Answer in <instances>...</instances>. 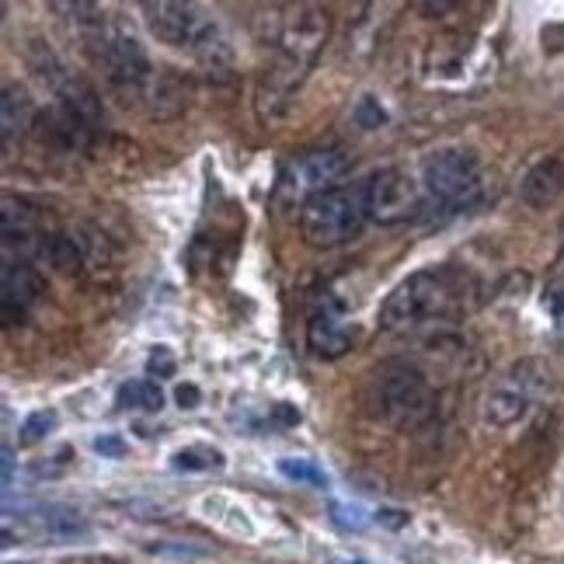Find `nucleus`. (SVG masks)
<instances>
[{
	"label": "nucleus",
	"mask_w": 564,
	"mask_h": 564,
	"mask_svg": "<svg viewBox=\"0 0 564 564\" xmlns=\"http://www.w3.org/2000/svg\"><path fill=\"white\" fill-rule=\"evenodd\" d=\"M324 39H328V14L321 8H293L286 14L275 39V63L258 88V116L275 119L286 112L300 80L314 67Z\"/></svg>",
	"instance_id": "1"
},
{
	"label": "nucleus",
	"mask_w": 564,
	"mask_h": 564,
	"mask_svg": "<svg viewBox=\"0 0 564 564\" xmlns=\"http://www.w3.org/2000/svg\"><path fill=\"white\" fill-rule=\"evenodd\" d=\"M464 275L457 269H425L408 275L401 286L383 300L380 328L387 332H411L422 324L443 321L464 307L470 290H464Z\"/></svg>",
	"instance_id": "2"
},
{
	"label": "nucleus",
	"mask_w": 564,
	"mask_h": 564,
	"mask_svg": "<svg viewBox=\"0 0 564 564\" xmlns=\"http://www.w3.org/2000/svg\"><path fill=\"white\" fill-rule=\"evenodd\" d=\"M143 18H147V29L154 32L158 42L171 50H185L195 59H203L206 67H230V42L220 32V25L203 14L199 8L192 4H178V0H150L143 4Z\"/></svg>",
	"instance_id": "3"
},
{
	"label": "nucleus",
	"mask_w": 564,
	"mask_h": 564,
	"mask_svg": "<svg viewBox=\"0 0 564 564\" xmlns=\"http://www.w3.org/2000/svg\"><path fill=\"white\" fill-rule=\"evenodd\" d=\"M366 220L370 216H366L362 185H341L300 209V234L311 248H338L352 241Z\"/></svg>",
	"instance_id": "4"
},
{
	"label": "nucleus",
	"mask_w": 564,
	"mask_h": 564,
	"mask_svg": "<svg viewBox=\"0 0 564 564\" xmlns=\"http://www.w3.org/2000/svg\"><path fill=\"white\" fill-rule=\"evenodd\" d=\"M551 387V370L540 359H519L516 366L498 377L481 401V419L491 429H509L523 422L533 404L547 394Z\"/></svg>",
	"instance_id": "5"
},
{
	"label": "nucleus",
	"mask_w": 564,
	"mask_h": 564,
	"mask_svg": "<svg viewBox=\"0 0 564 564\" xmlns=\"http://www.w3.org/2000/svg\"><path fill=\"white\" fill-rule=\"evenodd\" d=\"M422 188L443 206H470L485 188V171L474 150L443 147L422 161Z\"/></svg>",
	"instance_id": "6"
},
{
	"label": "nucleus",
	"mask_w": 564,
	"mask_h": 564,
	"mask_svg": "<svg viewBox=\"0 0 564 564\" xmlns=\"http://www.w3.org/2000/svg\"><path fill=\"white\" fill-rule=\"evenodd\" d=\"M366 216L380 227H398L422 213V178H411L408 167H380L362 182Z\"/></svg>",
	"instance_id": "7"
},
{
	"label": "nucleus",
	"mask_w": 564,
	"mask_h": 564,
	"mask_svg": "<svg viewBox=\"0 0 564 564\" xmlns=\"http://www.w3.org/2000/svg\"><path fill=\"white\" fill-rule=\"evenodd\" d=\"M377 404L387 422L419 429L432 415V387L411 366H387L377 377Z\"/></svg>",
	"instance_id": "8"
},
{
	"label": "nucleus",
	"mask_w": 564,
	"mask_h": 564,
	"mask_svg": "<svg viewBox=\"0 0 564 564\" xmlns=\"http://www.w3.org/2000/svg\"><path fill=\"white\" fill-rule=\"evenodd\" d=\"M345 171H349V161L338 150H307V154H300L286 164L279 192L286 203H296L303 209L317 195L341 188Z\"/></svg>",
	"instance_id": "9"
},
{
	"label": "nucleus",
	"mask_w": 564,
	"mask_h": 564,
	"mask_svg": "<svg viewBox=\"0 0 564 564\" xmlns=\"http://www.w3.org/2000/svg\"><path fill=\"white\" fill-rule=\"evenodd\" d=\"M18 519H21L18 536H35V540H46V544H67V540L88 536L91 530L88 516L70 506H39V509L21 512Z\"/></svg>",
	"instance_id": "10"
},
{
	"label": "nucleus",
	"mask_w": 564,
	"mask_h": 564,
	"mask_svg": "<svg viewBox=\"0 0 564 564\" xmlns=\"http://www.w3.org/2000/svg\"><path fill=\"white\" fill-rule=\"evenodd\" d=\"M307 345L317 359H338L352 349V335L341 324V314L335 311V303H321L307 324Z\"/></svg>",
	"instance_id": "11"
},
{
	"label": "nucleus",
	"mask_w": 564,
	"mask_h": 564,
	"mask_svg": "<svg viewBox=\"0 0 564 564\" xmlns=\"http://www.w3.org/2000/svg\"><path fill=\"white\" fill-rule=\"evenodd\" d=\"M523 203L533 209H547L561 199L564 192V161L557 154L540 158L527 175H523Z\"/></svg>",
	"instance_id": "12"
},
{
	"label": "nucleus",
	"mask_w": 564,
	"mask_h": 564,
	"mask_svg": "<svg viewBox=\"0 0 564 564\" xmlns=\"http://www.w3.org/2000/svg\"><path fill=\"white\" fill-rule=\"evenodd\" d=\"M39 296V275L25 262H8L4 265V290H0V303H4L8 317H21Z\"/></svg>",
	"instance_id": "13"
},
{
	"label": "nucleus",
	"mask_w": 564,
	"mask_h": 564,
	"mask_svg": "<svg viewBox=\"0 0 564 564\" xmlns=\"http://www.w3.org/2000/svg\"><path fill=\"white\" fill-rule=\"evenodd\" d=\"M35 108L32 98L21 91V88H4L0 95V119H4V143H11L18 133H25V126L32 122Z\"/></svg>",
	"instance_id": "14"
},
{
	"label": "nucleus",
	"mask_w": 564,
	"mask_h": 564,
	"mask_svg": "<svg viewBox=\"0 0 564 564\" xmlns=\"http://www.w3.org/2000/svg\"><path fill=\"white\" fill-rule=\"evenodd\" d=\"M119 404L129 411H161L164 394H161L158 380H129L119 387Z\"/></svg>",
	"instance_id": "15"
},
{
	"label": "nucleus",
	"mask_w": 564,
	"mask_h": 564,
	"mask_svg": "<svg viewBox=\"0 0 564 564\" xmlns=\"http://www.w3.org/2000/svg\"><path fill=\"white\" fill-rule=\"evenodd\" d=\"M42 254H50V262L59 272H77L80 269V248L67 234H53L50 241H42Z\"/></svg>",
	"instance_id": "16"
},
{
	"label": "nucleus",
	"mask_w": 564,
	"mask_h": 564,
	"mask_svg": "<svg viewBox=\"0 0 564 564\" xmlns=\"http://www.w3.org/2000/svg\"><path fill=\"white\" fill-rule=\"evenodd\" d=\"M171 464L178 470H213V467H224V453L216 446H185L175 453Z\"/></svg>",
	"instance_id": "17"
},
{
	"label": "nucleus",
	"mask_w": 564,
	"mask_h": 564,
	"mask_svg": "<svg viewBox=\"0 0 564 564\" xmlns=\"http://www.w3.org/2000/svg\"><path fill=\"white\" fill-rule=\"evenodd\" d=\"M56 429V411H32V415L21 422V432H18V443L21 446H35V443H46V436Z\"/></svg>",
	"instance_id": "18"
},
{
	"label": "nucleus",
	"mask_w": 564,
	"mask_h": 564,
	"mask_svg": "<svg viewBox=\"0 0 564 564\" xmlns=\"http://www.w3.org/2000/svg\"><path fill=\"white\" fill-rule=\"evenodd\" d=\"M279 474L290 477V481H296V485H311V488L328 485V477H324L311 460H279Z\"/></svg>",
	"instance_id": "19"
},
{
	"label": "nucleus",
	"mask_w": 564,
	"mask_h": 564,
	"mask_svg": "<svg viewBox=\"0 0 564 564\" xmlns=\"http://www.w3.org/2000/svg\"><path fill=\"white\" fill-rule=\"evenodd\" d=\"M356 122L362 126V129H380L383 122H387V112L380 108V101L377 98H359V105H356Z\"/></svg>",
	"instance_id": "20"
},
{
	"label": "nucleus",
	"mask_w": 564,
	"mask_h": 564,
	"mask_svg": "<svg viewBox=\"0 0 564 564\" xmlns=\"http://www.w3.org/2000/svg\"><path fill=\"white\" fill-rule=\"evenodd\" d=\"M175 370H178V362H175V356H171V349H154L150 352V359H147V373L154 377V380H167V377H175Z\"/></svg>",
	"instance_id": "21"
},
{
	"label": "nucleus",
	"mask_w": 564,
	"mask_h": 564,
	"mask_svg": "<svg viewBox=\"0 0 564 564\" xmlns=\"http://www.w3.org/2000/svg\"><path fill=\"white\" fill-rule=\"evenodd\" d=\"M95 453H101V457H108V460H122L126 453H129V446L119 436H98L95 440Z\"/></svg>",
	"instance_id": "22"
},
{
	"label": "nucleus",
	"mask_w": 564,
	"mask_h": 564,
	"mask_svg": "<svg viewBox=\"0 0 564 564\" xmlns=\"http://www.w3.org/2000/svg\"><path fill=\"white\" fill-rule=\"evenodd\" d=\"M175 401H178V408H199V401H203V394H199V387L195 383H178V390H175Z\"/></svg>",
	"instance_id": "23"
},
{
	"label": "nucleus",
	"mask_w": 564,
	"mask_h": 564,
	"mask_svg": "<svg viewBox=\"0 0 564 564\" xmlns=\"http://www.w3.org/2000/svg\"><path fill=\"white\" fill-rule=\"evenodd\" d=\"M335 519H338V523H345V527H356V530L366 523V516H362L359 506H335Z\"/></svg>",
	"instance_id": "24"
},
{
	"label": "nucleus",
	"mask_w": 564,
	"mask_h": 564,
	"mask_svg": "<svg viewBox=\"0 0 564 564\" xmlns=\"http://www.w3.org/2000/svg\"><path fill=\"white\" fill-rule=\"evenodd\" d=\"M547 307L554 311V317L564 314V275H557L547 286Z\"/></svg>",
	"instance_id": "25"
},
{
	"label": "nucleus",
	"mask_w": 564,
	"mask_h": 564,
	"mask_svg": "<svg viewBox=\"0 0 564 564\" xmlns=\"http://www.w3.org/2000/svg\"><path fill=\"white\" fill-rule=\"evenodd\" d=\"M63 564H126V561L108 557V554H80V557H70V561H63Z\"/></svg>",
	"instance_id": "26"
},
{
	"label": "nucleus",
	"mask_w": 564,
	"mask_h": 564,
	"mask_svg": "<svg viewBox=\"0 0 564 564\" xmlns=\"http://www.w3.org/2000/svg\"><path fill=\"white\" fill-rule=\"evenodd\" d=\"M380 523H387V527H404L408 523V512H398V509H380Z\"/></svg>",
	"instance_id": "27"
},
{
	"label": "nucleus",
	"mask_w": 564,
	"mask_h": 564,
	"mask_svg": "<svg viewBox=\"0 0 564 564\" xmlns=\"http://www.w3.org/2000/svg\"><path fill=\"white\" fill-rule=\"evenodd\" d=\"M4 485L8 488L14 485V457H11V449H4Z\"/></svg>",
	"instance_id": "28"
},
{
	"label": "nucleus",
	"mask_w": 564,
	"mask_h": 564,
	"mask_svg": "<svg viewBox=\"0 0 564 564\" xmlns=\"http://www.w3.org/2000/svg\"><path fill=\"white\" fill-rule=\"evenodd\" d=\"M332 564H370V561H362V557H341V561H332Z\"/></svg>",
	"instance_id": "29"
},
{
	"label": "nucleus",
	"mask_w": 564,
	"mask_h": 564,
	"mask_svg": "<svg viewBox=\"0 0 564 564\" xmlns=\"http://www.w3.org/2000/svg\"><path fill=\"white\" fill-rule=\"evenodd\" d=\"M554 324H557V335L564 338V314H557V317H554Z\"/></svg>",
	"instance_id": "30"
},
{
	"label": "nucleus",
	"mask_w": 564,
	"mask_h": 564,
	"mask_svg": "<svg viewBox=\"0 0 564 564\" xmlns=\"http://www.w3.org/2000/svg\"><path fill=\"white\" fill-rule=\"evenodd\" d=\"M561 234H564V227H561Z\"/></svg>",
	"instance_id": "31"
}]
</instances>
